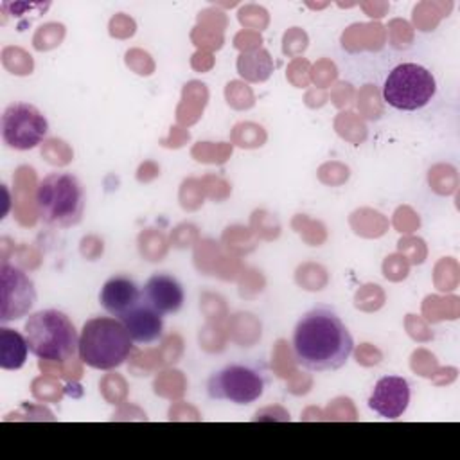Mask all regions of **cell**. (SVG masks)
I'll return each instance as SVG.
<instances>
[{"label":"cell","instance_id":"6da1fadb","mask_svg":"<svg viewBox=\"0 0 460 460\" xmlns=\"http://www.w3.org/2000/svg\"><path fill=\"white\" fill-rule=\"evenodd\" d=\"M295 361L311 372L341 368L352 350L354 340L332 307L318 305L300 316L293 329Z\"/></svg>","mask_w":460,"mask_h":460},{"label":"cell","instance_id":"7a4b0ae2","mask_svg":"<svg viewBox=\"0 0 460 460\" xmlns=\"http://www.w3.org/2000/svg\"><path fill=\"white\" fill-rule=\"evenodd\" d=\"M133 350V340L115 316H95L83 323L79 334V359L95 370L120 367Z\"/></svg>","mask_w":460,"mask_h":460},{"label":"cell","instance_id":"3957f363","mask_svg":"<svg viewBox=\"0 0 460 460\" xmlns=\"http://www.w3.org/2000/svg\"><path fill=\"white\" fill-rule=\"evenodd\" d=\"M29 350L45 361L63 363L79 349V334L72 320L58 309H41L32 313L25 325Z\"/></svg>","mask_w":460,"mask_h":460},{"label":"cell","instance_id":"277c9868","mask_svg":"<svg viewBox=\"0 0 460 460\" xmlns=\"http://www.w3.org/2000/svg\"><path fill=\"white\" fill-rule=\"evenodd\" d=\"M36 210L43 223L68 228L81 221L84 210V190L72 172H50L36 189Z\"/></svg>","mask_w":460,"mask_h":460},{"label":"cell","instance_id":"5b68a950","mask_svg":"<svg viewBox=\"0 0 460 460\" xmlns=\"http://www.w3.org/2000/svg\"><path fill=\"white\" fill-rule=\"evenodd\" d=\"M437 93L433 74L417 63L394 66L383 84V99L395 110L415 111L424 108Z\"/></svg>","mask_w":460,"mask_h":460},{"label":"cell","instance_id":"8992f818","mask_svg":"<svg viewBox=\"0 0 460 460\" xmlns=\"http://www.w3.org/2000/svg\"><path fill=\"white\" fill-rule=\"evenodd\" d=\"M268 376L261 365L230 363L208 377L207 394L214 401L252 404L264 394Z\"/></svg>","mask_w":460,"mask_h":460},{"label":"cell","instance_id":"52a82bcc","mask_svg":"<svg viewBox=\"0 0 460 460\" xmlns=\"http://www.w3.org/2000/svg\"><path fill=\"white\" fill-rule=\"evenodd\" d=\"M49 133L47 117L29 102H13L2 115V138L16 151H29Z\"/></svg>","mask_w":460,"mask_h":460},{"label":"cell","instance_id":"ba28073f","mask_svg":"<svg viewBox=\"0 0 460 460\" xmlns=\"http://www.w3.org/2000/svg\"><path fill=\"white\" fill-rule=\"evenodd\" d=\"M0 320L5 323L29 314L36 304V288L23 270L4 262L0 268Z\"/></svg>","mask_w":460,"mask_h":460},{"label":"cell","instance_id":"9c48e42d","mask_svg":"<svg viewBox=\"0 0 460 460\" xmlns=\"http://www.w3.org/2000/svg\"><path fill=\"white\" fill-rule=\"evenodd\" d=\"M410 383L401 376L377 379L368 397V408L385 419H399L410 404Z\"/></svg>","mask_w":460,"mask_h":460},{"label":"cell","instance_id":"30bf717a","mask_svg":"<svg viewBox=\"0 0 460 460\" xmlns=\"http://www.w3.org/2000/svg\"><path fill=\"white\" fill-rule=\"evenodd\" d=\"M142 300V289L137 282L126 275L110 277L99 293V302L104 311L115 318L124 316Z\"/></svg>","mask_w":460,"mask_h":460},{"label":"cell","instance_id":"8fae6325","mask_svg":"<svg viewBox=\"0 0 460 460\" xmlns=\"http://www.w3.org/2000/svg\"><path fill=\"white\" fill-rule=\"evenodd\" d=\"M119 320L124 323L128 334L135 343H142V345L155 343L164 334L162 314L153 305H149L144 300V296L133 309H129Z\"/></svg>","mask_w":460,"mask_h":460},{"label":"cell","instance_id":"7c38bea8","mask_svg":"<svg viewBox=\"0 0 460 460\" xmlns=\"http://www.w3.org/2000/svg\"><path fill=\"white\" fill-rule=\"evenodd\" d=\"M142 296L160 314L178 313L185 300L181 284L167 273H156V275L149 277L142 289Z\"/></svg>","mask_w":460,"mask_h":460},{"label":"cell","instance_id":"4fadbf2b","mask_svg":"<svg viewBox=\"0 0 460 460\" xmlns=\"http://www.w3.org/2000/svg\"><path fill=\"white\" fill-rule=\"evenodd\" d=\"M29 343L23 334L14 329L0 327V367L4 370H18L23 367Z\"/></svg>","mask_w":460,"mask_h":460},{"label":"cell","instance_id":"5bb4252c","mask_svg":"<svg viewBox=\"0 0 460 460\" xmlns=\"http://www.w3.org/2000/svg\"><path fill=\"white\" fill-rule=\"evenodd\" d=\"M237 68H239V74L250 81H261L257 72H261L262 79H266L271 72L270 54L266 50H253L248 54H241L237 61Z\"/></svg>","mask_w":460,"mask_h":460}]
</instances>
